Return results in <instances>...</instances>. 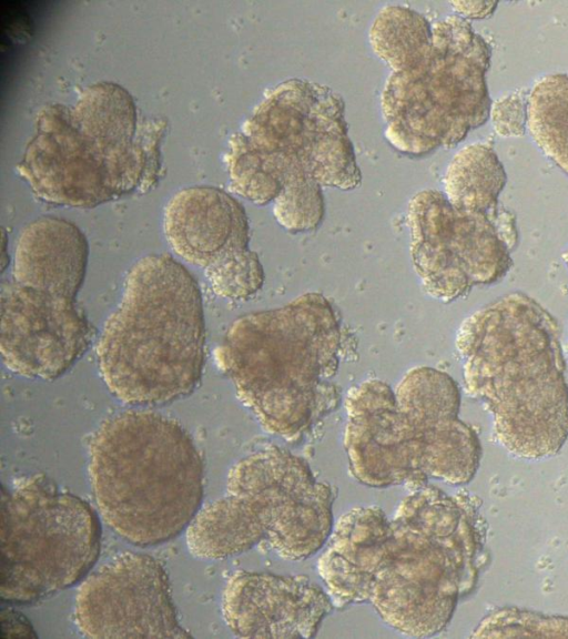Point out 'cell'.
<instances>
[{"label": "cell", "mask_w": 568, "mask_h": 639, "mask_svg": "<svg viewBox=\"0 0 568 639\" xmlns=\"http://www.w3.org/2000/svg\"><path fill=\"white\" fill-rule=\"evenodd\" d=\"M485 540V523L469 495L422 486L392 517L377 506L339 517L317 570L334 606L368 602L392 629L430 637L476 587Z\"/></svg>", "instance_id": "6da1fadb"}, {"label": "cell", "mask_w": 568, "mask_h": 639, "mask_svg": "<svg viewBox=\"0 0 568 639\" xmlns=\"http://www.w3.org/2000/svg\"><path fill=\"white\" fill-rule=\"evenodd\" d=\"M467 393L493 415L498 442L515 456L556 455L568 438V384L557 321L525 293L483 306L459 327Z\"/></svg>", "instance_id": "7a4b0ae2"}, {"label": "cell", "mask_w": 568, "mask_h": 639, "mask_svg": "<svg viewBox=\"0 0 568 639\" xmlns=\"http://www.w3.org/2000/svg\"><path fill=\"white\" fill-rule=\"evenodd\" d=\"M165 129L142 120L124 88L102 81L73 105L40 110L18 171L43 202L93 207L156 184Z\"/></svg>", "instance_id": "3957f363"}, {"label": "cell", "mask_w": 568, "mask_h": 639, "mask_svg": "<svg viewBox=\"0 0 568 639\" xmlns=\"http://www.w3.org/2000/svg\"><path fill=\"white\" fill-rule=\"evenodd\" d=\"M345 407L349 470L365 486L464 485L478 470L480 440L459 418V387L444 372L414 368L395 390L367 381L349 390Z\"/></svg>", "instance_id": "277c9868"}, {"label": "cell", "mask_w": 568, "mask_h": 639, "mask_svg": "<svg viewBox=\"0 0 568 639\" xmlns=\"http://www.w3.org/2000/svg\"><path fill=\"white\" fill-rule=\"evenodd\" d=\"M339 346L333 307L322 295L306 294L285 307L235 320L216 361L262 427L293 442L338 405L331 381Z\"/></svg>", "instance_id": "5b68a950"}, {"label": "cell", "mask_w": 568, "mask_h": 639, "mask_svg": "<svg viewBox=\"0 0 568 639\" xmlns=\"http://www.w3.org/2000/svg\"><path fill=\"white\" fill-rule=\"evenodd\" d=\"M201 291L169 254L141 257L97 346L100 375L128 405H162L191 394L204 366Z\"/></svg>", "instance_id": "8992f818"}, {"label": "cell", "mask_w": 568, "mask_h": 639, "mask_svg": "<svg viewBox=\"0 0 568 639\" xmlns=\"http://www.w3.org/2000/svg\"><path fill=\"white\" fill-rule=\"evenodd\" d=\"M89 475L102 519L136 546L176 537L201 508V454L182 425L159 413L105 419L90 439Z\"/></svg>", "instance_id": "52a82bcc"}, {"label": "cell", "mask_w": 568, "mask_h": 639, "mask_svg": "<svg viewBox=\"0 0 568 639\" xmlns=\"http://www.w3.org/2000/svg\"><path fill=\"white\" fill-rule=\"evenodd\" d=\"M332 487L301 457L277 446L255 450L229 471L223 497L201 507L187 526L189 551L223 559L265 542L280 557L303 560L334 527Z\"/></svg>", "instance_id": "ba28073f"}, {"label": "cell", "mask_w": 568, "mask_h": 639, "mask_svg": "<svg viewBox=\"0 0 568 639\" xmlns=\"http://www.w3.org/2000/svg\"><path fill=\"white\" fill-rule=\"evenodd\" d=\"M491 48L466 19L433 24V42L414 65L392 71L382 93L385 138L397 151L420 156L452 148L490 116L486 82Z\"/></svg>", "instance_id": "9c48e42d"}, {"label": "cell", "mask_w": 568, "mask_h": 639, "mask_svg": "<svg viewBox=\"0 0 568 639\" xmlns=\"http://www.w3.org/2000/svg\"><path fill=\"white\" fill-rule=\"evenodd\" d=\"M101 544L95 510L39 474L1 488L0 597L31 604L75 585Z\"/></svg>", "instance_id": "30bf717a"}, {"label": "cell", "mask_w": 568, "mask_h": 639, "mask_svg": "<svg viewBox=\"0 0 568 639\" xmlns=\"http://www.w3.org/2000/svg\"><path fill=\"white\" fill-rule=\"evenodd\" d=\"M412 258L426 291L450 302L476 285L493 284L513 265L515 215L453 205L444 192L424 190L408 205Z\"/></svg>", "instance_id": "8fae6325"}, {"label": "cell", "mask_w": 568, "mask_h": 639, "mask_svg": "<svg viewBox=\"0 0 568 639\" xmlns=\"http://www.w3.org/2000/svg\"><path fill=\"white\" fill-rule=\"evenodd\" d=\"M239 132L321 185L352 190L361 183L343 99L327 87L302 79L278 83Z\"/></svg>", "instance_id": "7c38bea8"}, {"label": "cell", "mask_w": 568, "mask_h": 639, "mask_svg": "<svg viewBox=\"0 0 568 639\" xmlns=\"http://www.w3.org/2000/svg\"><path fill=\"white\" fill-rule=\"evenodd\" d=\"M163 232L179 257L204 272L216 295L246 300L262 287L245 210L227 192L209 185L181 189L164 207Z\"/></svg>", "instance_id": "4fadbf2b"}, {"label": "cell", "mask_w": 568, "mask_h": 639, "mask_svg": "<svg viewBox=\"0 0 568 639\" xmlns=\"http://www.w3.org/2000/svg\"><path fill=\"white\" fill-rule=\"evenodd\" d=\"M74 620L88 638L191 637L179 622L164 568L146 554H121L84 578Z\"/></svg>", "instance_id": "5bb4252c"}, {"label": "cell", "mask_w": 568, "mask_h": 639, "mask_svg": "<svg viewBox=\"0 0 568 639\" xmlns=\"http://www.w3.org/2000/svg\"><path fill=\"white\" fill-rule=\"evenodd\" d=\"M92 329L75 300L21 286L0 293V351L12 373L44 381L71 368L85 353Z\"/></svg>", "instance_id": "9a60e30c"}, {"label": "cell", "mask_w": 568, "mask_h": 639, "mask_svg": "<svg viewBox=\"0 0 568 639\" xmlns=\"http://www.w3.org/2000/svg\"><path fill=\"white\" fill-rule=\"evenodd\" d=\"M325 589L306 576L239 570L225 584L223 619L237 638H312L333 610Z\"/></svg>", "instance_id": "2e32d148"}, {"label": "cell", "mask_w": 568, "mask_h": 639, "mask_svg": "<svg viewBox=\"0 0 568 639\" xmlns=\"http://www.w3.org/2000/svg\"><path fill=\"white\" fill-rule=\"evenodd\" d=\"M89 244L72 222L42 216L20 232L13 253L12 281L50 294L75 300L83 283Z\"/></svg>", "instance_id": "e0dca14e"}, {"label": "cell", "mask_w": 568, "mask_h": 639, "mask_svg": "<svg viewBox=\"0 0 568 639\" xmlns=\"http://www.w3.org/2000/svg\"><path fill=\"white\" fill-rule=\"evenodd\" d=\"M507 175L489 143H473L459 150L447 166L444 194L456 207L497 214L498 196Z\"/></svg>", "instance_id": "ac0fdd59"}, {"label": "cell", "mask_w": 568, "mask_h": 639, "mask_svg": "<svg viewBox=\"0 0 568 639\" xmlns=\"http://www.w3.org/2000/svg\"><path fill=\"white\" fill-rule=\"evenodd\" d=\"M374 52L399 71L417 63L433 42V24L422 13L404 6L382 8L368 32Z\"/></svg>", "instance_id": "d6986e66"}, {"label": "cell", "mask_w": 568, "mask_h": 639, "mask_svg": "<svg viewBox=\"0 0 568 639\" xmlns=\"http://www.w3.org/2000/svg\"><path fill=\"white\" fill-rule=\"evenodd\" d=\"M527 130L539 149L568 175V74L538 80L527 97Z\"/></svg>", "instance_id": "ffe728a7"}, {"label": "cell", "mask_w": 568, "mask_h": 639, "mask_svg": "<svg viewBox=\"0 0 568 639\" xmlns=\"http://www.w3.org/2000/svg\"><path fill=\"white\" fill-rule=\"evenodd\" d=\"M471 638H568V617L503 607L485 616Z\"/></svg>", "instance_id": "44dd1931"}, {"label": "cell", "mask_w": 568, "mask_h": 639, "mask_svg": "<svg viewBox=\"0 0 568 639\" xmlns=\"http://www.w3.org/2000/svg\"><path fill=\"white\" fill-rule=\"evenodd\" d=\"M274 216L292 233L316 230L325 212L322 185L311 176L291 180L274 200Z\"/></svg>", "instance_id": "7402d4cb"}, {"label": "cell", "mask_w": 568, "mask_h": 639, "mask_svg": "<svg viewBox=\"0 0 568 639\" xmlns=\"http://www.w3.org/2000/svg\"><path fill=\"white\" fill-rule=\"evenodd\" d=\"M495 130L504 136L521 135L527 129V98L511 94L491 104Z\"/></svg>", "instance_id": "603a6c76"}, {"label": "cell", "mask_w": 568, "mask_h": 639, "mask_svg": "<svg viewBox=\"0 0 568 639\" xmlns=\"http://www.w3.org/2000/svg\"><path fill=\"white\" fill-rule=\"evenodd\" d=\"M1 631L6 638H34L37 635L28 619L10 608H2Z\"/></svg>", "instance_id": "cb8c5ba5"}, {"label": "cell", "mask_w": 568, "mask_h": 639, "mask_svg": "<svg viewBox=\"0 0 568 639\" xmlns=\"http://www.w3.org/2000/svg\"><path fill=\"white\" fill-rule=\"evenodd\" d=\"M497 2L493 1H452L450 6L457 16L467 19H483L489 17L496 9Z\"/></svg>", "instance_id": "d4e9b609"}, {"label": "cell", "mask_w": 568, "mask_h": 639, "mask_svg": "<svg viewBox=\"0 0 568 639\" xmlns=\"http://www.w3.org/2000/svg\"><path fill=\"white\" fill-rule=\"evenodd\" d=\"M564 260L568 266V250L566 251V253L564 254Z\"/></svg>", "instance_id": "484cf974"}]
</instances>
